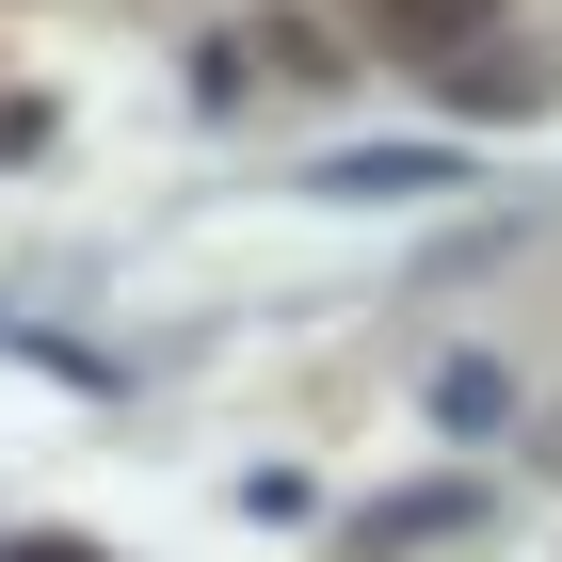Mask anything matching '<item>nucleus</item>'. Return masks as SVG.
<instances>
[{"label": "nucleus", "mask_w": 562, "mask_h": 562, "mask_svg": "<svg viewBox=\"0 0 562 562\" xmlns=\"http://www.w3.org/2000/svg\"><path fill=\"white\" fill-rule=\"evenodd\" d=\"M16 562H97V547H65V530H33V547H16Z\"/></svg>", "instance_id": "1"}]
</instances>
